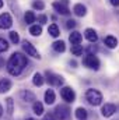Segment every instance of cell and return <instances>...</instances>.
<instances>
[{"label":"cell","instance_id":"cell-1","mask_svg":"<svg viewBox=\"0 0 119 120\" xmlns=\"http://www.w3.org/2000/svg\"><path fill=\"white\" fill-rule=\"evenodd\" d=\"M27 64H28V59H27L23 53H18V52H17V53H13L11 57L7 61V71H8L11 75L17 77V75L21 74L23 68H24Z\"/></svg>","mask_w":119,"mask_h":120},{"label":"cell","instance_id":"cell-2","mask_svg":"<svg viewBox=\"0 0 119 120\" xmlns=\"http://www.w3.org/2000/svg\"><path fill=\"white\" fill-rule=\"evenodd\" d=\"M86 99L91 106H98L102 103V94L98 90H94V88H90L86 92Z\"/></svg>","mask_w":119,"mask_h":120},{"label":"cell","instance_id":"cell-3","mask_svg":"<svg viewBox=\"0 0 119 120\" xmlns=\"http://www.w3.org/2000/svg\"><path fill=\"white\" fill-rule=\"evenodd\" d=\"M45 77H46V81H48L49 85L60 87V85L63 84V77H62V75H58V74H55V73H52V71H49V70L45 73Z\"/></svg>","mask_w":119,"mask_h":120},{"label":"cell","instance_id":"cell-4","mask_svg":"<svg viewBox=\"0 0 119 120\" xmlns=\"http://www.w3.org/2000/svg\"><path fill=\"white\" fill-rule=\"evenodd\" d=\"M60 96H62V99L66 101L67 103H73L74 99H76V92H74L73 88H70V87H63V88L60 90Z\"/></svg>","mask_w":119,"mask_h":120},{"label":"cell","instance_id":"cell-5","mask_svg":"<svg viewBox=\"0 0 119 120\" xmlns=\"http://www.w3.org/2000/svg\"><path fill=\"white\" fill-rule=\"evenodd\" d=\"M83 64L86 67L91 68V70H98L99 68V60L95 55H87L83 60Z\"/></svg>","mask_w":119,"mask_h":120},{"label":"cell","instance_id":"cell-6","mask_svg":"<svg viewBox=\"0 0 119 120\" xmlns=\"http://www.w3.org/2000/svg\"><path fill=\"white\" fill-rule=\"evenodd\" d=\"M53 115L56 116L58 120H67L69 116H70V109L67 106H64V105H59V106H56Z\"/></svg>","mask_w":119,"mask_h":120},{"label":"cell","instance_id":"cell-7","mask_svg":"<svg viewBox=\"0 0 119 120\" xmlns=\"http://www.w3.org/2000/svg\"><path fill=\"white\" fill-rule=\"evenodd\" d=\"M67 0H60V1H55L52 6H53V8H55V11L56 13H59L62 15H69L70 14V10H69V7H67Z\"/></svg>","mask_w":119,"mask_h":120},{"label":"cell","instance_id":"cell-8","mask_svg":"<svg viewBox=\"0 0 119 120\" xmlns=\"http://www.w3.org/2000/svg\"><path fill=\"white\" fill-rule=\"evenodd\" d=\"M23 49H24V52L31 56V57H35V59H41V56H39V52L35 49V46L28 42V41H23Z\"/></svg>","mask_w":119,"mask_h":120},{"label":"cell","instance_id":"cell-9","mask_svg":"<svg viewBox=\"0 0 119 120\" xmlns=\"http://www.w3.org/2000/svg\"><path fill=\"white\" fill-rule=\"evenodd\" d=\"M13 25V18L8 13L0 14V30H8Z\"/></svg>","mask_w":119,"mask_h":120},{"label":"cell","instance_id":"cell-10","mask_svg":"<svg viewBox=\"0 0 119 120\" xmlns=\"http://www.w3.org/2000/svg\"><path fill=\"white\" fill-rule=\"evenodd\" d=\"M115 112H116V106H115L114 103H105V105H102V108H101V115H102L104 117H111Z\"/></svg>","mask_w":119,"mask_h":120},{"label":"cell","instance_id":"cell-11","mask_svg":"<svg viewBox=\"0 0 119 120\" xmlns=\"http://www.w3.org/2000/svg\"><path fill=\"white\" fill-rule=\"evenodd\" d=\"M84 36H86V39L88 42H91V43H95L98 41V35H97V32L92 30V28H87V30L84 31Z\"/></svg>","mask_w":119,"mask_h":120},{"label":"cell","instance_id":"cell-12","mask_svg":"<svg viewBox=\"0 0 119 120\" xmlns=\"http://www.w3.org/2000/svg\"><path fill=\"white\" fill-rule=\"evenodd\" d=\"M81 39H83V36H81V34L77 32V31H73V32L69 35V41H70L71 45H80V43H81Z\"/></svg>","mask_w":119,"mask_h":120},{"label":"cell","instance_id":"cell-13","mask_svg":"<svg viewBox=\"0 0 119 120\" xmlns=\"http://www.w3.org/2000/svg\"><path fill=\"white\" fill-rule=\"evenodd\" d=\"M104 43H105L107 48H109V49H115V48L118 46V39H116L115 36H112V35H108V36H105Z\"/></svg>","mask_w":119,"mask_h":120},{"label":"cell","instance_id":"cell-14","mask_svg":"<svg viewBox=\"0 0 119 120\" xmlns=\"http://www.w3.org/2000/svg\"><path fill=\"white\" fill-rule=\"evenodd\" d=\"M73 13H74L77 17H84V15L87 14V8H86V6H83L81 3H79V4H76V6L73 7Z\"/></svg>","mask_w":119,"mask_h":120},{"label":"cell","instance_id":"cell-15","mask_svg":"<svg viewBox=\"0 0 119 120\" xmlns=\"http://www.w3.org/2000/svg\"><path fill=\"white\" fill-rule=\"evenodd\" d=\"M11 81L10 80H7V78H3V80H0V94H6V92H8V91L11 90Z\"/></svg>","mask_w":119,"mask_h":120},{"label":"cell","instance_id":"cell-16","mask_svg":"<svg viewBox=\"0 0 119 120\" xmlns=\"http://www.w3.org/2000/svg\"><path fill=\"white\" fill-rule=\"evenodd\" d=\"M55 99H56V96H55L53 90H46V92H45V103L52 105V103H55Z\"/></svg>","mask_w":119,"mask_h":120},{"label":"cell","instance_id":"cell-17","mask_svg":"<svg viewBox=\"0 0 119 120\" xmlns=\"http://www.w3.org/2000/svg\"><path fill=\"white\" fill-rule=\"evenodd\" d=\"M20 96H21V99L23 101H25V102H34L35 101V95L30 92V91H21L20 92Z\"/></svg>","mask_w":119,"mask_h":120},{"label":"cell","instance_id":"cell-18","mask_svg":"<svg viewBox=\"0 0 119 120\" xmlns=\"http://www.w3.org/2000/svg\"><path fill=\"white\" fill-rule=\"evenodd\" d=\"M52 48H53V50L58 52V53H62V52L66 50V45H64L63 41H55V42L52 43Z\"/></svg>","mask_w":119,"mask_h":120},{"label":"cell","instance_id":"cell-19","mask_svg":"<svg viewBox=\"0 0 119 120\" xmlns=\"http://www.w3.org/2000/svg\"><path fill=\"white\" fill-rule=\"evenodd\" d=\"M87 116H88V113H87V110L84 108H77L76 109V117L79 120H86Z\"/></svg>","mask_w":119,"mask_h":120},{"label":"cell","instance_id":"cell-20","mask_svg":"<svg viewBox=\"0 0 119 120\" xmlns=\"http://www.w3.org/2000/svg\"><path fill=\"white\" fill-rule=\"evenodd\" d=\"M32 82H34V85H35V87H41V85L45 82V80H44L42 74L35 73V74H34V78H32Z\"/></svg>","mask_w":119,"mask_h":120},{"label":"cell","instance_id":"cell-21","mask_svg":"<svg viewBox=\"0 0 119 120\" xmlns=\"http://www.w3.org/2000/svg\"><path fill=\"white\" fill-rule=\"evenodd\" d=\"M32 110H34V113L35 115H38V116H41L42 113H44V105L41 103V102H34V105H32Z\"/></svg>","mask_w":119,"mask_h":120},{"label":"cell","instance_id":"cell-22","mask_svg":"<svg viewBox=\"0 0 119 120\" xmlns=\"http://www.w3.org/2000/svg\"><path fill=\"white\" fill-rule=\"evenodd\" d=\"M48 32H49V35L53 36V38H58V36L60 35V31H59V28H58L56 24H51L49 28H48Z\"/></svg>","mask_w":119,"mask_h":120},{"label":"cell","instance_id":"cell-23","mask_svg":"<svg viewBox=\"0 0 119 120\" xmlns=\"http://www.w3.org/2000/svg\"><path fill=\"white\" fill-rule=\"evenodd\" d=\"M30 34L34 35V36H39V35L42 34V27H41V25H31Z\"/></svg>","mask_w":119,"mask_h":120},{"label":"cell","instance_id":"cell-24","mask_svg":"<svg viewBox=\"0 0 119 120\" xmlns=\"http://www.w3.org/2000/svg\"><path fill=\"white\" fill-rule=\"evenodd\" d=\"M24 20L27 24L32 25V22H35V14L32 11H25V15H24Z\"/></svg>","mask_w":119,"mask_h":120},{"label":"cell","instance_id":"cell-25","mask_svg":"<svg viewBox=\"0 0 119 120\" xmlns=\"http://www.w3.org/2000/svg\"><path fill=\"white\" fill-rule=\"evenodd\" d=\"M83 52H84V49H83L81 45H73V46H71V53H73L74 56H81Z\"/></svg>","mask_w":119,"mask_h":120},{"label":"cell","instance_id":"cell-26","mask_svg":"<svg viewBox=\"0 0 119 120\" xmlns=\"http://www.w3.org/2000/svg\"><path fill=\"white\" fill-rule=\"evenodd\" d=\"M8 35H10V41H11L13 43H16V45H17V43L20 42V35H18L16 31H11Z\"/></svg>","mask_w":119,"mask_h":120},{"label":"cell","instance_id":"cell-27","mask_svg":"<svg viewBox=\"0 0 119 120\" xmlns=\"http://www.w3.org/2000/svg\"><path fill=\"white\" fill-rule=\"evenodd\" d=\"M6 103H7V113H8V115H13V112H14L13 99H11V98H7V99H6Z\"/></svg>","mask_w":119,"mask_h":120},{"label":"cell","instance_id":"cell-28","mask_svg":"<svg viewBox=\"0 0 119 120\" xmlns=\"http://www.w3.org/2000/svg\"><path fill=\"white\" fill-rule=\"evenodd\" d=\"M7 49H8V42L4 38H0V53L6 52Z\"/></svg>","mask_w":119,"mask_h":120},{"label":"cell","instance_id":"cell-29","mask_svg":"<svg viewBox=\"0 0 119 120\" xmlns=\"http://www.w3.org/2000/svg\"><path fill=\"white\" fill-rule=\"evenodd\" d=\"M32 7L36 8V10H44V8H45V4H44L42 0H35V1L32 3Z\"/></svg>","mask_w":119,"mask_h":120},{"label":"cell","instance_id":"cell-30","mask_svg":"<svg viewBox=\"0 0 119 120\" xmlns=\"http://www.w3.org/2000/svg\"><path fill=\"white\" fill-rule=\"evenodd\" d=\"M97 50H98V49H97V46H95V45H90L88 48L86 49L87 55H95V53H97Z\"/></svg>","mask_w":119,"mask_h":120},{"label":"cell","instance_id":"cell-31","mask_svg":"<svg viewBox=\"0 0 119 120\" xmlns=\"http://www.w3.org/2000/svg\"><path fill=\"white\" fill-rule=\"evenodd\" d=\"M74 27H76V21H74V20H69V21H66V28L73 30Z\"/></svg>","mask_w":119,"mask_h":120},{"label":"cell","instance_id":"cell-32","mask_svg":"<svg viewBox=\"0 0 119 120\" xmlns=\"http://www.w3.org/2000/svg\"><path fill=\"white\" fill-rule=\"evenodd\" d=\"M44 120H58V119H56V116H55V115L48 113V115H45V116H44Z\"/></svg>","mask_w":119,"mask_h":120},{"label":"cell","instance_id":"cell-33","mask_svg":"<svg viewBox=\"0 0 119 120\" xmlns=\"http://www.w3.org/2000/svg\"><path fill=\"white\" fill-rule=\"evenodd\" d=\"M46 20H48L46 15H38V22H39V24H45Z\"/></svg>","mask_w":119,"mask_h":120},{"label":"cell","instance_id":"cell-34","mask_svg":"<svg viewBox=\"0 0 119 120\" xmlns=\"http://www.w3.org/2000/svg\"><path fill=\"white\" fill-rule=\"evenodd\" d=\"M111 4L112 6H119V0H111Z\"/></svg>","mask_w":119,"mask_h":120},{"label":"cell","instance_id":"cell-35","mask_svg":"<svg viewBox=\"0 0 119 120\" xmlns=\"http://www.w3.org/2000/svg\"><path fill=\"white\" fill-rule=\"evenodd\" d=\"M1 115H3V108H1V105H0V117H1Z\"/></svg>","mask_w":119,"mask_h":120},{"label":"cell","instance_id":"cell-36","mask_svg":"<svg viewBox=\"0 0 119 120\" xmlns=\"http://www.w3.org/2000/svg\"><path fill=\"white\" fill-rule=\"evenodd\" d=\"M3 7V0H0V8Z\"/></svg>","mask_w":119,"mask_h":120},{"label":"cell","instance_id":"cell-37","mask_svg":"<svg viewBox=\"0 0 119 120\" xmlns=\"http://www.w3.org/2000/svg\"><path fill=\"white\" fill-rule=\"evenodd\" d=\"M27 120H35V119H32V117H30V119H27Z\"/></svg>","mask_w":119,"mask_h":120},{"label":"cell","instance_id":"cell-38","mask_svg":"<svg viewBox=\"0 0 119 120\" xmlns=\"http://www.w3.org/2000/svg\"><path fill=\"white\" fill-rule=\"evenodd\" d=\"M0 64H1V59H0Z\"/></svg>","mask_w":119,"mask_h":120}]
</instances>
